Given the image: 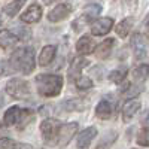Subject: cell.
Returning <instances> with one entry per match:
<instances>
[{
    "instance_id": "obj_18",
    "label": "cell",
    "mask_w": 149,
    "mask_h": 149,
    "mask_svg": "<svg viewBox=\"0 0 149 149\" xmlns=\"http://www.w3.org/2000/svg\"><path fill=\"white\" fill-rule=\"evenodd\" d=\"M113 113V107L107 100H102L95 107V115L100 119H109Z\"/></svg>"
},
{
    "instance_id": "obj_19",
    "label": "cell",
    "mask_w": 149,
    "mask_h": 149,
    "mask_svg": "<svg viewBox=\"0 0 149 149\" xmlns=\"http://www.w3.org/2000/svg\"><path fill=\"white\" fill-rule=\"evenodd\" d=\"M0 149H33V146L29 143L15 142L9 137H3V139H0Z\"/></svg>"
},
{
    "instance_id": "obj_24",
    "label": "cell",
    "mask_w": 149,
    "mask_h": 149,
    "mask_svg": "<svg viewBox=\"0 0 149 149\" xmlns=\"http://www.w3.org/2000/svg\"><path fill=\"white\" fill-rule=\"evenodd\" d=\"M127 76V67H119L116 70H112L109 74V79L113 84H122Z\"/></svg>"
},
{
    "instance_id": "obj_32",
    "label": "cell",
    "mask_w": 149,
    "mask_h": 149,
    "mask_svg": "<svg viewBox=\"0 0 149 149\" xmlns=\"http://www.w3.org/2000/svg\"><path fill=\"white\" fill-rule=\"evenodd\" d=\"M145 26H146V29H148V31H149V15H148V18L145 19Z\"/></svg>"
},
{
    "instance_id": "obj_8",
    "label": "cell",
    "mask_w": 149,
    "mask_h": 149,
    "mask_svg": "<svg viewBox=\"0 0 149 149\" xmlns=\"http://www.w3.org/2000/svg\"><path fill=\"white\" fill-rule=\"evenodd\" d=\"M113 27V19L112 18H98L91 24V33L94 36H104Z\"/></svg>"
},
{
    "instance_id": "obj_29",
    "label": "cell",
    "mask_w": 149,
    "mask_h": 149,
    "mask_svg": "<svg viewBox=\"0 0 149 149\" xmlns=\"http://www.w3.org/2000/svg\"><path fill=\"white\" fill-rule=\"evenodd\" d=\"M12 69L9 63H6L5 60H0V76H6V74H10L12 73Z\"/></svg>"
},
{
    "instance_id": "obj_22",
    "label": "cell",
    "mask_w": 149,
    "mask_h": 149,
    "mask_svg": "<svg viewBox=\"0 0 149 149\" xmlns=\"http://www.w3.org/2000/svg\"><path fill=\"white\" fill-rule=\"evenodd\" d=\"M24 3H26V0H12L9 5H6L3 8V12L8 17H15L21 10V8L24 6Z\"/></svg>"
},
{
    "instance_id": "obj_6",
    "label": "cell",
    "mask_w": 149,
    "mask_h": 149,
    "mask_svg": "<svg viewBox=\"0 0 149 149\" xmlns=\"http://www.w3.org/2000/svg\"><path fill=\"white\" fill-rule=\"evenodd\" d=\"M131 46H133V52L134 57L137 60H143L148 54V42H146V37L140 33H136L131 37Z\"/></svg>"
},
{
    "instance_id": "obj_27",
    "label": "cell",
    "mask_w": 149,
    "mask_h": 149,
    "mask_svg": "<svg viewBox=\"0 0 149 149\" xmlns=\"http://www.w3.org/2000/svg\"><path fill=\"white\" fill-rule=\"evenodd\" d=\"M121 93H122V95H125V97H133L136 94L142 93V86L134 88V86H131V84H125V85H124V88L121 90Z\"/></svg>"
},
{
    "instance_id": "obj_21",
    "label": "cell",
    "mask_w": 149,
    "mask_h": 149,
    "mask_svg": "<svg viewBox=\"0 0 149 149\" xmlns=\"http://www.w3.org/2000/svg\"><path fill=\"white\" fill-rule=\"evenodd\" d=\"M133 22H134V19L130 17V18H125V19H122L118 26L115 27V30H116V34L118 36H121V37H125V36H128V33H130V30H131V27H133Z\"/></svg>"
},
{
    "instance_id": "obj_5",
    "label": "cell",
    "mask_w": 149,
    "mask_h": 149,
    "mask_svg": "<svg viewBox=\"0 0 149 149\" xmlns=\"http://www.w3.org/2000/svg\"><path fill=\"white\" fill-rule=\"evenodd\" d=\"M6 93L14 98H26L27 95H30V85L24 79L12 78L6 84Z\"/></svg>"
},
{
    "instance_id": "obj_20",
    "label": "cell",
    "mask_w": 149,
    "mask_h": 149,
    "mask_svg": "<svg viewBox=\"0 0 149 149\" xmlns=\"http://www.w3.org/2000/svg\"><path fill=\"white\" fill-rule=\"evenodd\" d=\"M61 107H64L67 112H72V110L82 112L85 109V102L82 98H70V100H66L64 103H61Z\"/></svg>"
},
{
    "instance_id": "obj_34",
    "label": "cell",
    "mask_w": 149,
    "mask_h": 149,
    "mask_svg": "<svg viewBox=\"0 0 149 149\" xmlns=\"http://www.w3.org/2000/svg\"><path fill=\"white\" fill-rule=\"evenodd\" d=\"M0 24H2V19H0Z\"/></svg>"
},
{
    "instance_id": "obj_15",
    "label": "cell",
    "mask_w": 149,
    "mask_h": 149,
    "mask_svg": "<svg viewBox=\"0 0 149 149\" xmlns=\"http://www.w3.org/2000/svg\"><path fill=\"white\" fill-rule=\"evenodd\" d=\"M95 136H97V130H95L94 127L85 128V130L79 134V137H78V148L84 149V148H86V146H90Z\"/></svg>"
},
{
    "instance_id": "obj_7",
    "label": "cell",
    "mask_w": 149,
    "mask_h": 149,
    "mask_svg": "<svg viewBox=\"0 0 149 149\" xmlns=\"http://www.w3.org/2000/svg\"><path fill=\"white\" fill-rule=\"evenodd\" d=\"M78 122H69L61 125L60 134H58V145L60 146H67L70 143V140L73 139V136L78 131Z\"/></svg>"
},
{
    "instance_id": "obj_33",
    "label": "cell",
    "mask_w": 149,
    "mask_h": 149,
    "mask_svg": "<svg viewBox=\"0 0 149 149\" xmlns=\"http://www.w3.org/2000/svg\"><path fill=\"white\" fill-rule=\"evenodd\" d=\"M2 103H3V100H2V95H0V106H2Z\"/></svg>"
},
{
    "instance_id": "obj_30",
    "label": "cell",
    "mask_w": 149,
    "mask_h": 149,
    "mask_svg": "<svg viewBox=\"0 0 149 149\" xmlns=\"http://www.w3.org/2000/svg\"><path fill=\"white\" fill-rule=\"evenodd\" d=\"M17 33H19V39H29L30 37V31L29 30H22V29H18Z\"/></svg>"
},
{
    "instance_id": "obj_1",
    "label": "cell",
    "mask_w": 149,
    "mask_h": 149,
    "mask_svg": "<svg viewBox=\"0 0 149 149\" xmlns=\"http://www.w3.org/2000/svg\"><path fill=\"white\" fill-rule=\"evenodd\" d=\"M10 67L15 72H21L24 74H30L34 67H36V61H34V51L33 48H18L15 49L10 55L9 60Z\"/></svg>"
},
{
    "instance_id": "obj_26",
    "label": "cell",
    "mask_w": 149,
    "mask_h": 149,
    "mask_svg": "<svg viewBox=\"0 0 149 149\" xmlns=\"http://www.w3.org/2000/svg\"><path fill=\"white\" fill-rule=\"evenodd\" d=\"M74 85H76L79 90H90V88H93V81L86 76H79L74 81Z\"/></svg>"
},
{
    "instance_id": "obj_28",
    "label": "cell",
    "mask_w": 149,
    "mask_h": 149,
    "mask_svg": "<svg viewBox=\"0 0 149 149\" xmlns=\"http://www.w3.org/2000/svg\"><path fill=\"white\" fill-rule=\"evenodd\" d=\"M137 143L140 146H149V128H143L137 134Z\"/></svg>"
},
{
    "instance_id": "obj_3",
    "label": "cell",
    "mask_w": 149,
    "mask_h": 149,
    "mask_svg": "<svg viewBox=\"0 0 149 149\" xmlns=\"http://www.w3.org/2000/svg\"><path fill=\"white\" fill-rule=\"evenodd\" d=\"M33 119H34V112L30 109H22L19 106L9 107L5 112V116H3V122L8 127H12V125L24 127L29 122H31Z\"/></svg>"
},
{
    "instance_id": "obj_16",
    "label": "cell",
    "mask_w": 149,
    "mask_h": 149,
    "mask_svg": "<svg viewBox=\"0 0 149 149\" xmlns=\"http://www.w3.org/2000/svg\"><path fill=\"white\" fill-rule=\"evenodd\" d=\"M113 45H115V39H112V37H109V39L103 40L100 45L97 46V49H95V54H97V57L100 58V60H106V58L110 55Z\"/></svg>"
},
{
    "instance_id": "obj_23",
    "label": "cell",
    "mask_w": 149,
    "mask_h": 149,
    "mask_svg": "<svg viewBox=\"0 0 149 149\" xmlns=\"http://www.w3.org/2000/svg\"><path fill=\"white\" fill-rule=\"evenodd\" d=\"M148 76H149V66L148 64H142L133 70V78L137 82H143Z\"/></svg>"
},
{
    "instance_id": "obj_13",
    "label": "cell",
    "mask_w": 149,
    "mask_h": 149,
    "mask_svg": "<svg viewBox=\"0 0 149 149\" xmlns=\"http://www.w3.org/2000/svg\"><path fill=\"white\" fill-rule=\"evenodd\" d=\"M140 106L142 104H140L139 100H128V102H125V104L122 106V110H121L124 122H130L131 118H134V115L137 113V110L140 109Z\"/></svg>"
},
{
    "instance_id": "obj_9",
    "label": "cell",
    "mask_w": 149,
    "mask_h": 149,
    "mask_svg": "<svg viewBox=\"0 0 149 149\" xmlns=\"http://www.w3.org/2000/svg\"><path fill=\"white\" fill-rule=\"evenodd\" d=\"M72 12V6L67 5V3H60L57 5L51 12L48 14V19L51 22H58V21H63L66 19Z\"/></svg>"
},
{
    "instance_id": "obj_14",
    "label": "cell",
    "mask_w": 149,
    "mask_h": 149,
    "mask_svg": "<svg viewBox=\"0 0 149 149\" xmlns=\"http://www.w3.org/2000/svg\"><path fill=\"white\" fill-rule=\"evenodd\" d=\"M55 54H57V46L55 45H46L39 54V64L40 66L51 64L52 60L55 58Z\"/></svg>"
},
{
    "instance_id": "obj_31",
    "label": "cell",
    "mask_w": 149,
    "mask_h": 149,
    "mask_svg": "<svg viewBox=\"0 0 149 149\" xmlns=\"http://www.w3.org/2000/svg\"><path fill=\"white\" fill-rule=\"evenodd\" d=\"M140 122L143 124V125H149V109L145 112V113L142 115V118H140Z\"/></svg>"
},
{
    "instance_id": "obj_10",
    "label": "cell",
    "mask_w": 149,
    "mask_h": 149,
    "mask_svg": "<svg viewBox=\"0 0 149 149\" xmlns=\"http://www.w3.org/2000/svg\"><path fill=\"white\" fill-rule=\"evenodd\" d=\"M88 64H90V61L86 58H84V57H76V58H74L72 61V64H70V69H69V78H70V81L74 82L79 76H82V74H81L82 69H85Z\"/></svg>"
},
{
    "instance_id": "obj_25",
    "label": "cell",
    "mask_w": 149,
    "mask_h": 149,
    "mask_svg": "<svg viewBox=\"0 0 149 149\" xmlns=\"http://www.w3.org/2000/svg\"><path fill=\"white\" fill-rule=\"evenodd\" d=\"M102 12V6L100 5H88L85 8L84 15H86L90 19H94L95 17H98V14Z\"/></svg>"
},
{
    "instance_id": "obj_12",
    "label": "cell",
    "mask_w": 149,
    "mask_h": 149,
    "mask_svg": "<svg viewBox=\"0 0 149 149\" xmlns=\"http://www.w3.org/2000/svg\"><path fill=\"white\" fill-rule=\"evenodd\" d=\"M42 18V8L37 5V3H33L27 8V10L21 15V21L22 22H27V24H33V22H37Z\"/></svg>"
},
{
    "instance_id": "obj_2",
    "label": "cell",
    "mask_w": 149,
    "mask_h": 149,
    "mask_svg": "<svg viewBox=\"0 0 149 149\" xmlns=\"http://www.w3.org/2000/svg\"><path fill=\"white\" fill-rule=\"evenodd\" d=\"M36 85H37V93L43 97H55L63 90V76L60 74H49L42 73L36 76Z\"/></svg>"
},
{
    "instance_id": "obj_17",
    "label": "cell",
    "mask_w": 149,
    "mask_h": 149,
    "mask_svg": "<svg viewBox=\"0 0 149 149\" xmlns=\"http://www.w3.org/2000/svg\"><path fill=\"white\" fill-rule=\"evenodd\" d=\"M18 42V36L10 33L9 30H3L0 31V46H2L3 49H10L14 48Z\"/></svg>"
},
{
    "instance_id": "obj_4",
    "label": "cell",
    "mask_w": 149,
    "mask_h": 149,
    "mask_svg": "<svg viewBox=\"0 0 149 149\" xmlns=\"http://www.w3.org/2000/svg\"><path fill=\"white\" fill-rule=\"evenodd\" d=\"M61 130V122L58 119H45L40 124V131H42V137L46 143L52 145L58 142V134Z\"/></svg>"
},
{
    "instance_id": "obj_11",
    "label": "cell",
    "mask_w": 149,
    "mask_h": 149,
    "mask_svg": "<svg viewBox=\"0 0 149 149\" xmlns=\"http://www.w3.org/2000/svg\"><path fill=\"white\" fill-rule=\"evenodd\" d=\"M95 49H97V45H95V42H94V39L91 36H82L81 39L78 40V43H76V51L81 55L93 54Z\"/></svg>"
}]
</instances>
